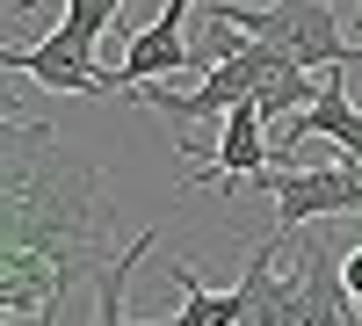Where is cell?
I'll use <instances>...</instances> for the list:
<instances>
[{
    "mask_svg": "<svg viewBox=\"0 0 362 326\" xmlns=\"http://www.w3.org/2000/svg\"><path fill=\"white\" fill-rule=\"evenodd\" d=\"M0 254H37L73 290H95V276L124 254L102 160L29 109H8L0 131Z\"/></svg>",
    "mask_w": 362,
    "mask_h": 326,
    "instance_id": "6da1fadb",
    "label": "cell"
},
{
    "mask_svg": "<svg viewBox=\"0 0 362 326\" xmlns=\"http://www.w3.org/2000/svg\"><path fill=\"white\" fill-rule=\"evenodd\" d=\"M203 15H218L232 29H247L254 44H268L276 58L305 73H334L362 58V37H341V22L326 0H268V8H239V0H203Z\"/></svg>",
    "mask_w": 362,
    "mask_h": 326,
    "instance_id": "7a4b0ae2",
    "label": "cell"
},
{
    "mask_svg": "<svg viewBox=\"0 0 362 326\" xmlns=\"http://www.w3.org/2000/svg\"><path fill=\"white\" fill-rule=\"evenodd\" d=\"M254 189L276 203V232H312L319 218H362V167L341 153L334 167H268Z\"/></svg>",
    "mask_w": 362,
    "mask_h": 326,
    "instance_id": "3957f363",
    "label": "cell"
},
{
    "mask_svg": "<svg viewBox=\"0 0 362 326\" xmlns=\"http://www.w3.org/2000/svg\"><path fill=\"white\" fill-rule=\"evenodd\" d=\"M0 66H8L15 80H37V87H51V95H80V102H116V95H124V73H109L102 58H95V44H80L66 22L44 29L37 51H29V44H8V51H0Z\"/></svg>",
    "mask_w": 362,
    "mask_h": 326,
    "instance_id": "277c9868",
    "label": "cell"
},
{
    "mask_svg": "<svg viewBox=\"0 0 362 326\" xmlns=\"http://www.w3.org/2000/svg\"><path fill=\"white\" fill-rule=\"evenodd\" d=\"M189 15L196 0H167L153 29H138L131 51H124V87H145V80H174V73H196V51H189Z\"/></svg>",
    "mask_w": 362,
    "mask_h": 326,
    "instance_id": "5b68a950",
    "label": "cell"
},
{
    "mask_svg": "<svg viewBox=\"0 0 362 326\" xmlns=\"http://www.w3.org/2000/svg\"><path fill=\"white\" fill-rule=\"evenodd\" d=\"M261 124L268 116L254 109V102H239V109H225V124H218V145H210V174H196V182H210V189H232V182H254V174H268L276 167V145L261 138Z\"/></svg>",
    "mask_w": 362,
    "mask_h": 326,
    "instance_id": "8992f818",
    "label": "cell"
},
{
    "mask_svg": "<svg viewBox=\"0 0 362 326\" xmlns=\"http://www.w3.org/2000/svg\"><path fill=\"white\" fill-rule=\"evenodd\" d=\"M174 283H181V312L174 319H145V326H239V312H247V290H210L203 283V269H189V261H174L167 269Z\"/></svg>",
    "mask_w": 362,
    "mask_h": 326,
    "instance_id": "52a82bcc",
    "label": "cell"
},
{
    "mask_svg": "<svg viewBox=\"0 0 362 326\" xmlns=\"http://www.w3.org/2000/svg\"><path fill=\"white\" fill-rule=\"evenodd\" d=\"M153 247H160V232H138V240H124V254H116L109 269L95 276V305L80 312V326H145V319L124 312V283H131L138 261H153Z\"/></svg>",
    "mask_w": 362,
    "mask_h": 326,
    "instance_id": "ba28073f",
    "label": "cell"
},
{
    "mask_svg": "<svg viewBox=\"0 0 362 326\" xmlns=\"http://www.w3.org/2000/svg\"><path fill=\"white\" fill-rule=\"evenodd\" d=\"M116 8H124V0H66V15H58V22H66L80 44H102L109 22H116Z\"/></svg>",
    "mask_w": 362,
    "mask_h": 326,
    "instance_id": "9c48e42d",
    "label": "cell"
},
{
    "mask_svg": "<svg viewBox=\"0 0 362 326\" xmlns=\"http://www.w3.org/2000/svg\"><path fill=\"white\" fill-rule=\"evenodd\" d=\"M8 326H80L73 305H51V312H8Z\"/></svg>",
    "mask_w": 362,
    "mask_h": 326,
    "instance_id": "30bf717a",
    "label": "cell"
},
{
    "mask_svg": "<svg viewBox=\"0 0 362 326\" xmlns=\"http://www.w3.org/2000/svg\"><path fill=\"white\" fill-rule=\"evenodd\" d=\"M341 283H348V298L362 305V247H355V254H341Z\"/></svg>",
    "mask_w": 362,
    "mask_h": 326,
    "instance_id": "8fae6325",
    "label": "cell"
},
{
    "mask_svg": "<svg viewBox=\"0 0 362 326\" xmlns=\"http://www.w3.org/2000/svg\"><path fill=\"white\" fill-rule=\"evenodd\" d=\"M22 8H29V0H8V15H22Z\"/></svg>",
    "mask_w": 362,
    "mask_h": 326,
    "instance_id": "7c38bea8",
    "label": "cell"
},
{
    "mask_svg": "<svg viewBox=\"0 0 362 326\" xmlns=\"http://www.w3.org/2000/svg\"><path fill=\"white\" fill-rule=\"evenodd\" d=\"M355 37H362V29H355Z\"/></svg>",
    "mask_w": 362,
    "mask_h": 326,
    "instance_id": "4fadbf2b",
    "label": "cell"
}]
</instances>
